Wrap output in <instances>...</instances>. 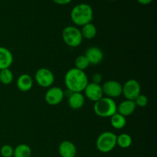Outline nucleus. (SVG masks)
Segmentation results:
<instances>
[{
    "label": "nucleus",
    "instance_id": "f257e3e1",
    "mask_svg": "<svg viewBox=\"0 0 157 157\" xmlns=\"http://www.w3.org/2000/svg\"><path fill=\"white\" fill-rule=\"evenodd\" d=\"M64 83L67 90L71 93H82L89 81L84 71L74 67L65 74Z\"/></svg>",
    "mask_w": 157,
    "mask_h": 157
},
{
    "label": "nucleus",
    "instance_id": "f03ea898",
    "mask_svg": "<svg viewBox=\"0 0 157 157\" xmlns=\"http://www.w3.org/2000/svg\"><path fill=\"white\" fill-rule=\"evenodd\" d=\"M94 18V12L91 6L86 3L76 5L71 12V18L76 25L84 26L91 22Z\"/></svg>",
    "mask_w": 157,
    "mask_h": 157
},
{
    "label": "nucleus",
    "instance_id": "7ed1b4c3",
    "mask_svg": "<svg viewBox=\"0 0 157 157\" xmlns=\"http://www.w3.org/2000/svg\"><path fill=\"white\" fill-rule=\"evenodd\" d=\"M94 111L101 117H110L117 112V106L113 99L103 97L94 102Z\"/></svg>",
    "mask_w": 157,
    "mask_h": 157
},
{
    "label": "nucleus",
    "instance_id": "20e7f679",
    "mask_svg": "<svg viewBox=\"0 0 157 157\" xmlns=\"http://www.w3.org/2000/svg\"><path fill=\"white\" fill-rule=\"evenodd\" d=\"M62 38L67 46L78 47L82 43L83 37L81 30L75 26H67L62 31Z\"/></svg>",
    "mask_w": 157,
    "mask_h": 157
},
{
    "label": "nucleus",
    "instance_id": "39448f33",
    "mask_svg": "<svg viewBox=\"0 0 157 157\" xmlns=\"http://www.w3.org/2000/svg\"><path fill=\"white\" fill-rule=\"evenodd\" d=\"M117 146V136L112 132H104L98 136L96 147L101 153H109Z\"/></svg>",
    "mask_w": 157,
    "mask_h": 157
},
{
    "label": "nucleus",
    "instance_id": "423d86ee",
    "mask_svg": "<svg viewBox=\"0 0 157 157\" xmlns=\"http://www.w3.org/2000/svg\"><path fill=\"white\" fill-rule=\"evenodd\" d=\"M140 84L136 80L130 79L122 85V94L127 100L134 101L140 94Z\"/></svg>",
    "mask_w": 157,
    "mask_h": 157
},
{
    "label": "nucleus",
    "instance_id": "0eeeda50",
    "mask_svg": "<svg viewBox=\"0 0 157 157\" xmlns=\"http://www.w3.org/2000/svg\"><path fill=\"white\" fill-rule=\"evenodd\" d=\"M35 79L37 84L42 87H50L55 81V76L49 69L42 68L38 69L35 75Z\"/></svg>",
    "mask_w": 157,
    "mask_h": 157
},
{
    "label": "nucleus",
    "instance_id": "6e6552de",
    "mask_svg": "<svg viewBox=\"0 0 157 157\" xmlns=\"http://www.w3.org/2000/svg\"><path fill=\"white\" fill-rule=\"evenodd\" d=\"M104 94L107 95V98H118L122 94V84L116 81H107L104 83L102 86Z\"/></svg>",
    "mask_w": 157,
    "mask_h": 157
},
{
    "label": "nucleus",
    "instance_id": "1a4fd4ad",
    "mask_svg": "<svg viewBox=\"0 0 157 157\" xmlns=\"http://www.w3.org/2000/svg\"><path fill=\"white\" fill-rule=\"evenodd\" d=\"M64 98V92L61 88L53 87L49 88L44 95V100L49 105L55 106L59 104Z\"/></svg>",
    "mask_w": 157,
    "mask_h": 157
},
{
    "label": "nucleus",
    "instance_id": "9d476101",
    "mask_svg": "<svg viewBox=\"0 0 157 157\" xmlns=\"http://www.w3.org/2000/svg\"><path fill=\"white\" fill-rule=\"evenodd\" d=\"M85 97L90 101L96 102L104 97L102 87L101 84L90 82L87 84L84 90Z\"/></svg>",
    "mask_w": 157,
    "mask_h": 157
},
{
    "label": "nucleus",
    "instance_id": "9b49d317",
    "mask_svg": "<svg viewBox=\"0 0 157 157\" xmlns=\"http://www.w3.org/2000/svg\"><path fill=\"white\" fill-rule=\"evenodd\" d=\"M84 55L87 58L90 64H98L104 58L102 51L98 47H90L87 48Z\"/></svg>",
    "mask_w": 157,
    "mask_h": 157
},
{
    "label": "nucleus",
    "instance_id": "f8f14e48",
    "mask_svg": "<svg viewBox=\"0 0 157 157\" xmlns=\"http://www.w3.org/2000/svg\"><path fill=\"white\" fill-rule=\"evenodd\" d=\"M58 152L61 157H75L77 154V148L72 142L64 140L59 145Z\"/></svg>",
    "mask_w": 157,
    "mask_h": 157
},
{
    "label": "nucleus",
    "instance_id": "ddd939ff",
    "mask_svg": "<svg viewBox=\"0 0 157 157\" xmlns=\"http://www.w3.org/2000/svg\"><path fill=\"white\" fill-rule=\"evenodd\" d=\"M13 62V55L8 48L0 47V70L9 68Z\"/></svg>",
    "mask_w": 157,
    "mask_h": 157
},
{
    "label": "nucleus",
    "instance_id": "4468645a",
    "mask_svg": "<svg viewBox=\"0 0 157 157\" xmlns=\"http://www.w3.org/2000/svg\"><path fill=\"white\" fill-rule=\"evenodd\" d=\"M136 104L134 101L127 100L122 101L117 107V113L124 117H128L131 115L136 110Z\"/></svg>",
    "mask_w": 157,
    "mask_h": 157
},
{
    "label": "nucleus",
    "instance_id": "2eb2a0df",
    "mask_svg": "<svg viewBox=\"0 0 157 157\" xmlns=\"http://www.w3.org/2000/svg\"><path fill=\"white\" fill-rule=\"evenodd\" d=\"M33 86V80L30 75L22 74L17 79V87L22 92H27L32 89Z\"/></svg>",
    "mask_w": 157,
    "mask_h": 157
},
{
    "label": "nucleus",
    "instance_id": "dca6fc26",
    "mask_svg": "<svg viewBox=\"0 0 157 157\" xmlns=\"http://www.w3.org/2000/svg\"><path fill=\"white\" fill-rule=\"evenodd\" d=\"M84 97L82 93H71L68 97V105L74 110H78L84 106Z\"/></svg>",
    "mask_w": 157,
    "mask_h": 157
},
{
    "label": "nucleus",
    "instance_id": "f3484780",
    "mask_svg": "<svg viewBox=\"0 0 157 157\" xmlns=\"http://www.w3.org/2000/svg\"><path fill=\"white\" fill-rule=\"evenodd\" d=\"M81 32L83 38L92 39L97 35V28L91 22L88 23V24H86L84 26H82V29L81 30Z\"/></svg>",
    "mask_w": 157,
    "mask_h": 157
},
{
    "label": "nucleus",
    "instance_id": "a211bd4d",
    "mask_svg": "<svg viewBox=\"0 0 157 157\" xmlns=\"http://www.w3.org/2000/svg\"><path fill=\"white\" fill-rule=\"evenodd\" d=\"M110 124L113 128L117 129V130H121L126 126L127 120H126L125 117L122 116L117 112L113 116L110 117Z\"/></svg>",
    "mask_w": 157,
    "mask_h": 157
},
{
    "label": "nucleus",
    "instance_id": "6ab92c4d",
    "mask_svg": "<svg viewBox=\"0 0 157 157\" xmlns=\"http://www.w3.org/2000/svg\"><path fill=\"white\" fill-rule=\"evenodd\" d=\"M32 150L27 144H20L17 146L13 151V157H30Z\"/></svg>",
    "mask_w": 157,
    "mask_h": 157
},
{
    "label": "nucleus",
    "instance_id": "aec40b11",
    "mask_svg": "<svg viewBox=\"0 0 157 157\" xmlns=\"http://www.w3.org/2000/svg\"><path fill=\"white\" fill-rule=\"evenodd\" d=\"M132 142V137L127 133H122L119 136H117V145L119 146L121 148H129L131 146Z\"/></svg>",
    "mask_w": 157,
    "mask_h": 157
},
{
    "label": "nucleus",
    "instance_id": "412c9836",
    "mask_svg": "<svg viewBox=\"0 0 157 157\" xmlns=\"http://www.w3.org/2000/svg\"><path fill=\"white\" fill-rule=\"evenodd\" d=\"M14 79V75L9 68L0 70V82L3 84H11Z\"/></svg>",
    "mask_w": 157,
    "mask_h": 157
},
{
    "label": "nucleus",
    "instance_id": "4be33fe9",
    "mask_svg": "<svg viewBox=\"0 0 157 157\" xmlns=\"http://www.w3.org/2000/svg\"><path fill=\"white\" fill-rule=\"evenodd\" d=\"M89 65L90 63L85 55H80L75 61V67L78 70L84 71L89 67Z\"/></svg>",
    "mask_w": 157,
    "mask_h": 157
},
{
    "label": "nucleus",
    "instance_id": "5701e85b",
    "mask_svg": "<svg viewBox=\"0 0 157 157\" xmlns=\"http://www.w3.org/2000/svg\"><path fill=\"white\" fill-rule=\"evenodd\" d=\"M14 149L11 147L10 145H4L2 147L0 150V153H1L2 157H12L13 156Z\"/></svg>",
    "mask_w": 157,
    "mask_h": 157
},
{
    "label": "nucleus",
    "instance_id": "b1692460",
    "mask_svg": "<svg viewBox=\"0 0 157 157\" xmlns=\"http://www.w3.org/2000/svg\"><path fill=\"white\" fill-rule=\"evenodd\" d=\"M134 102L136 104V106H138V107H144L145 106L147 105L148 104V98H147V96L144 94H140L136 99L134 100Z\"/></svg>",
    "mask_w": 157,
    "mask_h": 157
},
{
    "label": "nucleus",
    "instance_id": "393cba45",
    "mask_svg": "<svg viewBox=\"0 0 157 157\" xmlns=\"http://www.w3.org/2000/svg\"><path fill=\"white\" fill-rule=\"evenodd\" d=\"M101 79H102V77H101V75H100V74H94V75H93V77H92V82L95 83V84H100Z\"/></svg>",
    "mask_w": 157,
    "mask_h": 157
},
{
    "label": "nucleus",
    "instance_id": "a878e982",
    "mask_svg": "<svg viewBox=\"0 0 157 157\" xmlns=\"http://www.w3.org/2000/svg\"><path fill=\"white\" fill-rule=\"evenodd\" d=\"M72 0H53L55 3L58 5H61V6H64V5H67L71 2Z\"/></svg>",
    "mask_w": 157,
    "mask_h": 157
},
{
    "label": "nucleus",
    "instance_id": "bb28decb",
    "mask_svg": "<svg viewBox=\"0 0 157 157\" xmlns=\"http://www.w3.org/2000/svg\"><path fill=\"white\" fill-rule=\"evenodd\" d=\"M140 4L144 5V6H147V5L150 4L153 0H136Z\"/></svg>",
    "mask_w": 157,
    "mask_h": 157
}]
</instances>
